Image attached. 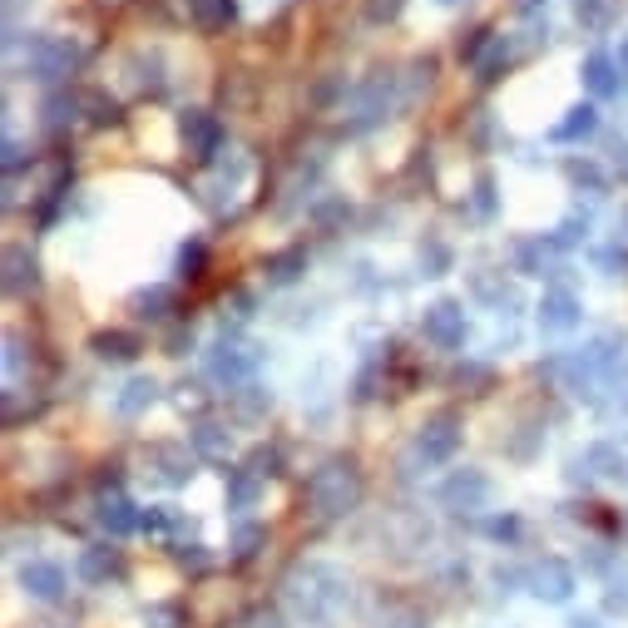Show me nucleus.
<instances>
[{
    "instance_id": "39448f33",
    "label": "nucleus",
    "mask_w": 628,
    "mask_h": 628,
    "mask_svg": "<svg viewBox=\"0 0 628 628\" xmlns=\"http://www.w3.org/2000/svg\"><path fill=\"white\" fill-rule=\"evenodd\" d=\"M80 60H85L80 40H70V35H35L31 50H25V75H35V80H45V85H55V80L75 75Z\"/></svg>"
},
{
    "instance_id": "423d86ee",
    "label": "nucleus",
    "mask_w": 628,
    "mask_h": 628,
    "mask_svg": "<svg viewBox=\"0 0 628 628\" xmlns=\"http://www.w3.org/2000/svg\"><path fill=\"white\" fill-rule=\"evenodd\" d=\"M257 362H263V352L257 347H247V341H218L214 352H208V376H214L218 386H228V391H238V386L253 382Z\"/></svg>"
},
{
    "instance_id": "c756f323",
    "label": "nucleus",
    "mask_w": 628,
    "mask_h": 628,
    "mask_svg": "<svg viewBox=\"0 0 628 628\" xmlns=\"http://www.w3.org/2000/svg\"><path fill=\"white\" fill-rule=\"evenodd\" d=\"M134 70H138V89H154V95H159V89H164V60H159V55H138V60H134Z\"/></svg>"
},
{
    "instance_id": "1a4fd4ad",
    "label": "nucleus",
    "mask_w": 628,
    "mask_h": 628,
    "mask_svg": "<svg viewBox=\"0 0 628 628\" xmlns=\"http://www.w3.org/2000/svg\"><path fill=\"white\" fill-rule=\"evenodd\" d=\"M421 331H426L431 347H440V352H456L460 341H466V307L450 298L431 302L426 317H421Z\"/></svg>"
},
{
    "instance_id": "f257e3e1",
    "label": "nucleus",
    "mask_w": 628,
    "mask_h": 628,
    "mask_svg": "<svg viewBox=\"0 0 628 628\" xmlns=\"http://www.w3.org/2000/svg\"><path fill=\"white\" fill-rule=\"evenodd\" d=\"M282 599H288L292 618L298 624H327L347 608L352 599V584L337 565H322V559H302L288 579H282Z\"/></svg>"
},
{
    "instance_id": "a19ab883",
    "label": "nucleus",
    "mask_w": 628,
    "mask_h": 628,
    "mask_svg": "<svg viewBox=\"0 0 628 628\" xmlns=\"http://www.w3.org/2000/svg\"><path fill=\"white\" fill-rule=\"evenodd\" d=\"M179 267H183L189 277H198V267H203V243H189V247H183V253H179Z\"/></svg>"
},
{
    "instance_id": "9d476101",
    "label": "nucleus",
    "mask_w": 628,
    "mask_h": 628,
    "mask_svg": "<svg viewBox=\"0 0 628 628\" xmlns=\"http://www.w3.org/2000/svg\"><path fill=\"white\" fill-rule=\"evenodd\" d=\"M179 134H183V144H189L193 159H203V164H214L218 154H224V124H218L208 109H183Z\"/></svg>"
},
{
    "instance_id": "9b49d317",
    "label": "nucleus",
    "mask_w": 628,
    "mask_h": 628,
    "mask_svg": "<svg viewBox=\"0 0 628 628\" xmlns=\"http://www.w3.org/2000/svg\"><path fill=\"white\" fill-rule=\"evenodd\" d=\"M524 584H530V594L540 599V604H569L579 589L575 569L565 565V559H540V565L524 575Z\"/></svg>"
},
{
    "instance_id": "79ce46f5",
    "label": "nucleus",
    "mask_w": 628,
    "mask_h": 628,
    "mask_svg": "<svg viewBox=\"0 0 628 628\" xmlns=\"http://www.w3.org/2000/svg\"><path fill=\"white\" fill-rule=\"evenodd\" d=\"M21 362H25V352H21V337H15V331H11V337H5V372H21Z\"/></svg>"
},
{
    "instance_id": "a878e982",
    "label": "nucleus",
    "mask_w": 628,
    "mask_h": 628,
    "mask_svg": "<svg viewBox=\"0 0 628 628\" xmlns=\"http://www.w3.org/2000/svg\"><path fill=\"white\" fill-rule=\"evenodd\" d=\"M575 15L584 31H608V25L618 21V0H575Z\"/></svg>"
},
{
    "instance_id": "6e6552de",
    "label": "nucleus",
    "mask_w": 628,
    "mask_h": 628,
    "mask_svg": "<svg viewBox=\"0 0 628 628\" xmlns=\"http://www.w3.org/2000/svg\"><path fill=\"white\" fill-rule=\"evenodd\" d=\"M440 505H446L450 515H480L485 505H491V475L475 470V466L450 470L446 485H440Z\"/></svg>"
},
{
    "instance_id": "4468645a",
    "label": "nucleus",
    "mask_w": 628,
    "mask_h": 628,
    "mask_svg": "<svg viewBox=\"0 0 628 628\" xmlns=\"http://www.w3.org/2000/svg\"><path fill=\"white\" fill-rule=\"evenodd\" d=\"M5 273H0V288L11 292V298H25V292H35V282H40V267H35V253L25 243H11L5 247Z\"/></svg>"
},
{
    "instance_id": "b1692460",
    "label": "nucleus",
    "mask_w": 628,
    "mask_h": 628,
    "mask_svg": "<svg viewBox=\"0 0 628 628\" xmlns=\"http://www.w3.org/2000/svg\"><path fill=\"white\" fill-rule=\"evenodd\" d=\"M189 440H193V450H198L203 460H224L228 456V431L214 426V421H198V426L189 431Z\"/></svg>"
},
{
    "instance_id": "e433bc0d",
    "label": "nucleus",
    "mask_w": 628,
    "mask_h": 628,
    "mask_svg": "<svg viewBox=\"0 0 628 628\" xmlns=\"http://www.w3.org/2000/svg\"><path fill=\"white\" fill-rule=\"evenodd\" d=\"M401 5H406V0H366V21L386 25V21H396V15H401Z\"/></svg>"
},
{
    "instance_id": "dca6fc26",
    "label": "nucleus",
    "mask_w": 628,
    "mask_h": 628,
    "mask_svg": "<svg viewBox=\"0 0 628 628\" xmlns=\"http://www.w3.org/2000/svg\"><path fill=\"white\" fill-rule=\"evenodd\" d=\"M618 60H608V55H589L584 60V70H579V80H584V89L594 99H608V95H618Z\"/></svg>"
},
{
    "instance_id": "cd10ccee",
    "label": "nucleus",
    "mask_w": 628,
    "mask_h": 628,
    "mask_svg": "<svg viewBox=\"0 0 628 628\" xmlns=\"http://www.w3.org/2000/svg\"><path fill=\"white\" fill-rule=\"evenodd\" d=\"M376 628H426V618L415 614L411 604H382V614H376Z\"/></svg>"
},
{
    "instance_id": "a18cd8bd",
    "label": "nucleus",
    "mask_w": 628,
    "mask_h": 628,
    "mask_svg": "<svg viewBox=\"0 0 628 628\" xmlns=\"http://www.w3.org/2000/svg\"><path fill=\"white\" fill-rule=\"evenodd\" d=\"M515 11H520V15H534V11H544V0H515Z\"/></svg>"
},
{
    "instance_id": "7ed1b4c3",
    "label": "nucleus",
    "mask_w": 628,
    "mask_h": 628,
    "mask_svg": "<svg viewBox=\"0 0 628 628\" xmlns=\"http://www.w3.org/2000/svg\"><path fill=\"white\" fill-rule=\"evenodd\" d=\"M618 352H624V337H618V331H599L594 341H584V347H575V352H565V357H554L550 372L559 376L569 391L584 396L589 386H599L618 366Z\"/></svg>"
},
{
    "instance_id": "c9c22d12",
    "label": "nucleus",
    "mask_w": 628,
    "mask_h": 628,
    "mask_svg": "<svg viewBox=\"0 0 628 628\" xmlns=\"http://www.w3.org/2000/svg\"><path fill=\"white\" fill-rule=\"evenodd\" d=\"M85 109H89L95 124H114V119H119V105H114V99H105V95H85Z\"/></svg>"
},
{
    "instance_id": "473e14b6",
    "label": "nucleus",
    "mask_w": 628,
    "mask_h": 628,
    "mask_svg": "<svg viewBox=\"0 0 628 628\" xmlns=\"http://www.w3.org/2000/svg\"><path fill=\"white\" fill-rule=\"evenodd\" d=\"M263 540H267L263 524H238V534H233V554H238V559H253L257 544H263Z\"/></svg>"
},
{
    "instance_id": "4c0bfd02",
    "label": "nucleus",
    "mask_w": 628,
    "mask_h": 628,
    "mask_svg": "<svg viewBox=\"0 0 628 628\" xmlns=\"http://www.w3.org/2000/svg\"><path fill=\"white\" fill-rule=\"evenodd\" d=\"M569 179H575L579 189H584V183H589V189H594V193H604V173H599L594 164H579V159H575V164H569Z\"/></svg>"
},
{
    "instance_id": "8fccbe9b",
    "label": "nucleus",
    "mask_w": 628,
    "mask_h": 628,
    "mask_svg": "<svg viewBox=\"0 0 628 628\" xmlns=\"http://www.w3.org/2000/svg\"><path fill=\"white\" fill-rule=\"evenodd\" d=\"M440 5H460V0H440Z\"/></svg>"
},
{
    "instance_id": "09e8293b",
    "label": "nucleus",
    "mask_w": 628,
    "mask_h": 628,
    "mask_svg": "<svg viewBox=\"0 0 628 628\" xmlns=\"http://www.w3.org/2000/svg\"><path fill=\"white\" fill-rule=\"evenodd\" d=\"M575 628H604L599 618H575Z\"/></svg>"
},
{
    "instance_id": "2eb2a0df",
    "label": "nucleus",
    "mask_w": 628,
    "mask_h": 628,
    "mask_svg": "<svg viewBox=\"0 0 628 628\" xmlns=\"http://www.w3.org/2000/svg\"><path fill=\"white\" fill-rule=\"evenodd\" d=\"M21 584L31 599H40V604H55V599L64 594V569L50 565V559H31V565H21Z\"/></svg>"
},
{
    "instance_id": "7c9ffc66",
    "label": "nucleus",
    "mask_w": 628,
    "mask_h": 628,
    "mask_svg": "<svg viewBox=\"0 0 628 628\" xmlns=\"http://www.w3.org/2000/svg\"><path fill=\"white\" fill-rule=\"evenodd\" d=\"M179 515H173V510H164V505H154V510H144V515H138V530H144V534H169V530H179Z\"/></svg>"
},
{
    "instance_id": "f03ea898",
    "label": "nucleus",
    "mask_w": 628,
    "mask_h": 628,
    "mask_svg": "<svg viewBox=\"0 0 628 628\" xmlns=\"http://www.w3.org/2000/svg\"><path fill=\"white\" fill-rule=\"evenodd\" d=\"M307 505L322 515V520L352 515L357 505H362V470H357V460H347V456L322 460L307 480Z\"/></svg>"
},
{
    "instance_id": "c03bdc74",
    "label": "nucleus",
    "mask_w": 628,
    "mask_h": 628,
    "mask_svg": "<svg viewBox=\"0 0 628 628\" xmlns=\"http://www.w3.org/2000/svg\"><path fill=\"white\" fill-rule=\"evenodd\" d=\"M485 376H491V372H485V366H460V372H456V382H460V386H480V382H485Z\"/></svg>"
},
{
    "instance_id": "ea45409f",
    "label": "nucleus",
    "mask_w": 628,
    "mask_h": 628,
    "mask_svg": "<svg viewBox=\"0 0 628 628\" xmlns=\"http://www.w3.org/2000/svg\"><path fill=\"white\" fill-rule=\"evenodd\" d=\"M485 530H491L495 540H510V544H515V540H520V515H495Z\"/></svg>"
},
{
    "instance_id": "ddd939ff",
    "label": "nucleus",
    "mask_w": 628,
    "mask_h": 628,
    "mask_svg": "<svg viewBox=\"0 0 628 628\" xmlns=\"http://www.w3.org/2000/svg\"><path fill=\"white\" fill-rule=\"evenodd\" d=\"M584 322V302L569 288H550L540 298V331H575Z\"/></svg>"
},
{
    "instance_id": "393cba45",
    "label": "nucleus",
    "mask_w": 628,
    "mask_h": 628,
    "mask_svg": "<svg viewBox=\"0 0 628 628\" xmlns=\"http://www.w3.org/2000/svg\"><path fill=\"white\" fill-rule=\"evenodd\" d=\"M257 485H263V475H253V470H228V510H253L257 500Z\"/></svg>"
},
{
    "instance_id": "72a5a7b5",
    "label": "nucleus",
    "mask_w": 628,
    "mask_h": 628,
    "mask_svg": "<svg viewBox=\"0 0 628 628\" xmlns=\"http://www.w3.org/2000/svg\"><path fill=\"white\" fill-rule=\"evenodd\" d=\"M277 466H282V456H277V450H267V446H257L253 456H247V470H253V475H277Z\"/></svg>"
},
{
    "instance_id": "58836bf2",
    "label": "nucleus",
    "mask_w": 628,
    "mask_h": 628,
    "mask_svg": "<svg viewBox=\"0 0 628 628\" xmlns=\"http://www.w3.org/2000/svg\"><path fill=\"white\" fill-rule=\"evenodd\" d=\"M70 114H75V105H70L64 95H50V99H45V124H50V129H60Z\"/></svg>"
},
{
    "instance_id": "5701e85b",
    "label": "nucleus",
    "mask_w": 628,
    "mask_h": 628,
    "mask_svg": "<svg viewBox=\"0 0 628 628\" xmlns=\"http://www.w3.org/2000/svg\"><path fill=\"white\" fill-rule=\"evenodd\" d=\"M189 5L203 31H228L238 21V0H189Z\"/></svg>"
},
{
    "instance_id": "c85d7f7f",
    "label": "nucleus",
    "mask_w": 628,
    "mask_h": 628,
    "mask_svg": "<svg viewBox=\"0 0 628 628\" xmlns=\"http://www.w3.org/2000/svg\"><path fill=\"white\" fill-rule=\"evenodd\" d=\"M169 288H149V292H138L134 298V312L138 317H149V322H159V317H169Z\"/></svg>"
},
{
    "instance_id": "20e7f679",
    "label": "nucleus",
    "mask_w": 628,
    "mask_h": 628,
    "mask_svg": "<svg viewBox=\"0 0 628 628\" xmlns=\"http://www.w3.org/2000/svg\"><path fill=\"white\" fill-rule=\"evenodd\" d=\"M396 85H401V75H391V70L366 75L362 85L347 95V105H341V129H347V134H366V129H376L382 119H391V109H401Z\"/></svg>"
},
{
    "instance_id": "a211bd4d",
    "label": "nucleus",
    "mask_w": 628,
    "mask_h": 628,
    "mask_svg": "<svg viewBox=\"0 0 628 628\" xmlns=\"http://www.w3.org/2000/svg\"><path fill=\"white\" fill-rule=\"evenodd\" d=\"M89 352H95L99 362H134L138 337H134V331H99V337L89 341Z\"/></svg>"
},
{
    "instance_id": "aec40b11",
    "label": "nucleus",
    "mask_w": 628,
    "mask_h": 628,
    "mask_svg": "<svg viewBox=\"0 0 628 628\" xmlns=\"http://www.w3.org/2000/svg\"><path fill=\"white\" fill-rule=\"evenodd\" d=\"M119 575V550H109V544H95V550L80 554V579H89V584H105V579Z\"/></svg>"
},
{
    "instance_id": "6ab92c4d",
    "label": "nucleus",
    "mask_w": 628,
    "mask_h": 628,
    "mask_svg": "<svg viewBox=\"0 0 628 628\" xmlns=\"http://www.w3.org/2000/svg\"><path fill=\"white\" fill-rule=\"evenodd\" d=\"M99 524H105L109 534H129V530H138V515H134V505H129L124 495L109 491L105 500H99Z\"/></svg>"
},
{
    "instance_id": "2f4dec72",
    "label": "nucleus",
    "mask_w": 628,
    "mask_h": 628,
    "mask_svg": "<svg viewBox=\"0 0 628 628\" xmlns=\"http://www.w3.org/2000/svg\"><path fill=\"white\" fill-rule=\"evenodd\" d=\"M421 267H426V277H440L450 267V247L440 243V238H431V243H421Z\"/></svg>"
},
{
    "instance_id": "412c9836",
    "label": "nucleus",
    "mask_w": 628,
    "mask_h": 628,
    "mask_svg": "<svg viewBox=\"0 0 628 628\" xmlns=\"http://www.w3.org/2000/svg\"><path fill=\"white\" fill-rule=\"evenodd\" d=\"M154 396H159V382H154V376H134V382L114 396V411L119 415H138V411H149V406H154Z\"/></svg>"
},
{
    "instance_id": "de8ad7c7",
    "label": "nucleus",
    "mask_w": 628,
    "mask_h": 628,
    "mask_svg": "<svg viewBox=\"0 0 628 628\" xmlns=\"http://www.w3.org/2000/svg\"><path fill=\"white\" fill-rule=\"evenodd\" d=\"M618 70L628 75V35H624V50H618Z\"/></svg>"
},
{
    "instance_id": "f3484780",
    "label": "nucleus",
    "mask_w": 628,
    "mask_h": 628,
    "mask_svg": "<svg viewBox=\"0 0 628 628\" xmlns=\"http://www.w3.org/2000/svg\"><path fill=\"white\" fill-rule=\"evenodd\" d=\"M470 70H475L480 85H495V80H500L505 70H510V45H505L500 35H491V45H485V50L475 55V64H470Z\"/></svg>"
},
{
    "instance_id": "4be33fe9",
    "label": "nucleus",
    "mask_w": 628,
    "mask_h": 628,
    "mask_svg": "<svg viewBox=\"0 0 628 628\" xmlns=\"http://www.w3.org/2000/svg\"><path fill=\"white\" fill-rule=\"evenodd\" d=\"M594 129H599V109L594 105H575L559 124H554V138H559V144H575V138H589Z\"/></svg>"
},
{
    "instance_id": "37998d69",
    "label": "nucleus",
    "mask_w": 628,
    "mask_h": 628,
    "mask_svg": "<svg viewBox=\"0 0 628 628\" xmlns=\"http://www.w3.org/2000/svg\"><path fill=\"white\" fill-rule=\"evenodd\" d=\"M179 565H193V569L208 565V554H203V544H179Z\"/></svg>"
},
{
    "instance_id": "bb28decb",
    "label": "nucleus",
    "mask_w": 628,
    "mask_h": 628,
    "mask_svg": "<svg viewBox=\"0 0 628 628\" xmlns=\"http://www.w3.org/2000/svg\"><path fill=\"white\" fill-rule=\"evenodd\" d=\"M302 267H307V247H288V253H273V257H267V282H277V288H282V282H292V277H298Z\"/></svg>"
},
{
    "instance_id": "f704fd0d",
    "label": "nucleus",
    "mask_w": 628,
    "mask_h": 628,
    "mask_svg": "<svg viewBox=\"0 0 628 628\" xmlns=\"http://www.w3.org/2000/svg\"><path fill=\"white\" fill-rule=\"evenodd\" d=\"M475 214L480 218L495 214V179H491V173H480V179H475Z\"/></svg>"
},
{
    "instance_id": "49530a36",
    "label": "nucleus",
    "mask_w": 628,
    "mask_h": 628,
    "mask_svg": "<svg viewBox=\"0 0 628 628\" xmlns=\"http://www.w3.org/2000/svg\"><path fill=\"white\" fill-rule=\"evenodd\" d=\"M247 628H282V624H277L273 614H257V618H253V624H247Z\"/></svg>"
},
{
    "instance_id": "f8f14e48",
    "label": "nucleus",
    "mask_w": 628,
    "mask_h": 628,
    "mask_svg": "<svg viewBox=\"0 0 628 628\" xmlns=\"http://www.w3.org/2000/svg\"><path fill=\"white\" fill-rule=\"evenodd\" d=\"M144 475L159 480V485H183L193 475V456L173 440H159V446L144 450Z\"/></svg>"
},
{
    "instance_id": "0eeeda50",
    "label": "nucleus",
    "mask_w": 628,
    "mask_h": 628,
    "mask_svg": "<svg viewBox=\"0 0 628 628\" xmlns=\"http://www.w3.org/2000/svg\"><path fill=\"white\" fill-rule=\"evenodd\" d=\"M456 446H460V415L456 411H436V415H426V426L415 431L411 456L426 460V466H446V460L456 456Z\"/></svg>"
}]
</instances>
